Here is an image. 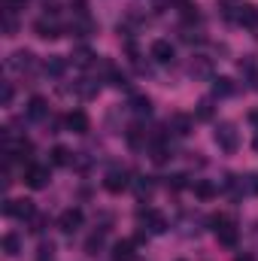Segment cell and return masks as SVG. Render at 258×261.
I'll return each mask as SVG.
<instances>
[{
	"label": "cell",
	"mask_w": 258,
	"mask_h": 261,
	"mask_svg": "<svg viewBox=\"0 0 258 261\" xmlns=\"http://www.w3.org/2000/svg\"><path fill=\"white\" fill-rule=\"evenodd\" d=\"M197 119H200V122L213 119V100H200V103H197Z\"/></svg>",
	"instance_id": "31"
},
{
	"label": "cell",
	"mask_w": 258,
	"mask_h": 261,
	"mask_svg": "<svg viewBox=\"0 0 258 261\" xmlns=\"http://www.w3.org/2000/svg\"><path fill=\"white\" fill-rule=\"evenodd\" d=\"M167 128H170V134H176V137H189L194 128V119L186 116V113H173L170 122H167Z\"/></svg>",
	"instance_id": "9"
},
{
	"label": "cell",
	"mask_w": 258,
	"mask_h": 261,
	"mask_svg": "<svg viewBox=\"0 0 258 261\" xmlns=\"http://www.w3.org/2000/svg\"><path fill=\"white\" fill-rule=\"evenodd\" d=\"M15 31H18V21H15V15H12V9H6V12H3V34H6V37H15Z\"/></svg>",
	"instance_id": "23"
},
{
	"label": "cell",
	"mask_w": 258,
	"mask_h": 261,
	"mask_svg": "<svg viewBox=\"0 0 258 261\" xmlns=\"http://www.w3.org/2000/svg\"><path fill=\"white\" fill-rule=\"evenodd\" d=\"M49 179H52V173H49L46 164H28V167H24V182H28L31 189H46Z\"/></svg>",
	"instance_id": "4"
},
{
	"label": "cell",
	"mask_w": 258,
	"mask_h": 261,
	"mask_svg": "<svg viewBox=\"0 0 258 261\" xmlns=\"http://www.w3.org/2000/svg\"><path fill=\"white\" fill-rule=\"evenodd\" d=\"M28 222H31V231H34V234H43V231H46V225H49V219H46L43 213H34Z\"/></svg>",
	"instance_id": "27"
},
{
	"label": "cell",
	"mask_w": 258,
	"mask_h": 261,
	"mask_svg": "<svg viewBox=\"0 0 258 261\" xmlns=\"http://www.w3.org/2000/svg\"><path fill=\"white\" fill-rule=\"evenodd\" d=\"M170 179H173V182H170L173 189H183V186H186V176H170Z\"/></svg>",
	"instance_id": "35"
},
{
	"label": "cell",
	"mask_w": 258,
	"mask_h": 261,
	"mask_svg": "<svg viewBox=\"0 0 258 261\" xmlns=\"http://www.w3.org/2000/svg\"><path fill=\"white\" fill-rule=\"evenodd\" d=\"M249 119H252V122L258 125V110H255V113H249Z\"/></svg>",
	"instance_id": "37"
},
{
	"label": "cell",
	"mask_w": 258,
	"mask_h": 261,
	"mask_svg": "<svg viewBox=\"0 0 258 261\" xmlns=\"http://www.w3.org/2000/svg\"><path fill=\"white\" fill-rule=\"evenodd\" d=\"M113 255H116V261H131L134 258V243L131 240H119L113 246Z\"/></svg>",
	"instance_id": "17"
},
{
	"label": "cell",
	"mask_w": 258,
	"mask_h": 261,
	"mask_svg": "<svg viewBox=\"0 0 258 261\" xmlns=\"http://www.w3.org/2000/svg\"><path fill=\"white\" fill-rule=\"evenodd\" d=\"M100 249H104V234H91V237L85 240V252H88V255H97Z\"/></svg>",
	"instance_id": "24"
},
{
	"label": "cell",
	"mask_w": 258,
	"mask_h": 261,
	"mask_svg": "<svg viewBox=\"0 0 258 261\" xmlns=\"http://www.w3.org/2000/svg\"><path fill=\"white\" fill-rule=\"evenodd\" d=\"M3 213H6L9 219H31L37 210H34V200H6Z\"/></svg>",
	"instance_id": "5"
},
{
	"label": "cell",
	"mask_w": 258,
	"mask_h": 261,
	"mask_svg": "<svg viewBox=\"0 0 258 261\" xmlns=\"http://www.w3.org/2000/svg\"><path fill=\"white\" fill-rule=\"evenodd\" d=\"M3 252H6L9 258H15V255L21 252V237H18V234H6V237H3Z\"/></svg>",
	"instance_id": "19"
},
{
	"label": "cell",
	"mask_w": 258,
	"mask_h": 261,
	"mask_svg": "<svg viewBox=\"0 0 258 261\" xmlns=\"http://www.w3.org/2000/svg\"><path fill=\"white\" fill-rule=\"evenodd\" d=\"M194 195L200 197V200H213V197L219 195V189H216V182H210V179H197V182H194Z\"/></svg>",
	"instance_id": "15"
},
{
	"label": "cell",
	"mask_w": 258,
	"mask_h": 261,
	"mask_svg": "<svg viewBox=\"0 0 258 261\" xmlns=\"http://www.w3.org/2000/svg\"><path fill=\"white\" fill-rule=\"evenodd\" d=\"M189 73H192L194 79H210L213 76V64H210V58H203V55H197L189 67Z\"/></svg>",
	"instance_id": "14"
},
{
	"label": "cell",
	"mask_w": 258,
	"mask_h": 261,
	"mask_svg": "<svg viewBox=\"0 0 258 261\" xmlns=\"http://www.w3.org/2000/svg\"><path fill=\"white\" fill-rule=\"evenodd\" d=\"M149 55H152L158 64H170L176 52H173V43H170V40H155V43L149 46Z\"/></svg>",
	"instance_id": "8"
},
{
	"label": "cell",
	"mask_w": 258,
	"mask_h": 261,
	"mask_svg": "<svg viewBox=\"0 0 258 261\" xmlns=\"http://www.w3.org/2000/svg\"><path fill=\"white\" fill-rule=\"evenodd\" d=\"M213 231H216V237H219V243L222 246H237V225L228 219V216H213Z\"/></svg>",
	"instance_id": "1"
},
{
	"label": "cell",
	"mask_w": 258,
	"mask_h": 261,
	"mask_svg": "<svg viewBox=\"0 0 258 261\" xmlns=\"http://www.w3.org/2000/svg\"><path fill=\"white\" fill-rule=\"evenodd\" d=\"M64 125H67V130H73V134H85L91 122H88V116H85L82 110H73V113L64 119Z\"/></svg>",
	"instance_id": "11"
},
{
	"label": "cell",
	"mask_w": 258,
	"mask_h": 261,
	"mask_svg": "<svg viewBox=\"0 0 258 261\" xmlns=\"http://www.w3.org/2000/svg\"><path fill=\"white\" fill-rule=\"evenodd\" d=\"M43 70H46L49 76H61V73L67 70V61L61 58V55H52V58L46 61V67H43Z\"/></svg>",
	"instance_id": "21"
},
{
	"label": "cell",
	"mask_w": 258,
	"mask_h": 261,
	"mask_svg": "<svg viewBox=\"0 0 258 261\" xmlns=\"http://www.w3.org/2000/svg\"><path fill=\"white\" fill-rule=\"evenodd\" d=\"M91 49H79V52H73V64H79V67H88L91 64Z\"/></svg>",
	"instance_id": "29"
},
{
	"label": "cell",
	"mask_w": 258,
	"mask_h": 261,
	"mask_svg": "<svg viewBox=\"0 0 258 261\" xmlns=\"http://www.w3.org/2000/svg\"><path fill=\"white\" fill-rule=\"evenodd\" d=\"M37 252H40V255H37L40 261H52V255H55V246H52V243H43Z\"/></svg>",
	"instance_id": "32"
},
{
	"label": "cell",
	"mask_w": 258,
	"mask_h": 261,
	"mask_svg": "<svg viewBox=\"0 0 258 261\" xmlns=\"http://www.w3.org/2000/svg\"><path fill=\"white\" fill-rule=\"evenodd\" d=\"M34 34H37L40 40H58V37H61V28H58L55 21H49V18H37V21H34Z\"/></svg>",
	"instance_id": "10"
},
{
	"label": "cell",
	"mask_w": 258,
	"mask_h": 261,
	"mask_svg": "<svg viewBox=\"0 0 258 261\" xmlns=\"http://www.w3.org/2000/svg\"><path fill=\"white\" fill-rule=\"evenodd\" d=\"M213 137H216V146L222 152H237V146H240V134H237V128L231 122H222Z\"/></svg>",
	"instance_id": "2"
},
{
	"label": "cell",
	"mask_w": 258,
	"mask_h": 261,
	"mask_svg": "<svg viewBox=\"0 0 258 261\" xmlns=\"http://www.w3.org/2000/svg\"><path fill=\"white\" fill-rule=\"evenodd\" d=\"M252 149H255V152H258V134H255V140H252Z\"/></svg>",
	"instance_id": "38"
},
{
	"label": "cell",
	"mask_w": 258,
	"mask_h": 261,
	"mask_svg": "<svg viewBox=\"0 0 258 261\" xmlns=\"http://www.w3.org/2000/svg\"><path fill=\"white\" fill-rule=\"evenodd\" d=\"M31 64H34V55H31V52H15V55L9 58V67H12V70H28Z\"/></svg>",
	"instance_id": "20"
},
{
	"label": "cell",
	"mask_w": 258,
	"mask_h": 261,
	"mask_svg": "<svg viewBox=\"0 0 258 261\" xmlns=\"http://www.w3.org/2000/svg\"><path fill=\"white\" fill-rule=\"evenodd\" d=\"M70 31H73L76 37H88V34L94 31V24H91L88 18H82V21H73V24H70Z\"/></svg>",
	"instance_id": "26"
},
{
	"label": "cell",
	"mask_w": 258,
	"mask_h": 261,
	"mask_svg": "<svg viewBox=\"0 0 258 261\" xmlns=\"http://www.w3.org/2000/svg\"><path fill=\"white\" fill-rule=\"evenodd\" d=\"M46 116H49V103H46V97H31V103H28V119L43 122Z\"/></svg>",
	"instance_id": "13"
},
{
	"label": "cell",
	"mask_w": 258,
	"mask_h": 261,
	"mask_svg": "<svg viewBox=\"0 0 258 261\" xmlns=\"http://www.w3.org/2000/svg\"><path fill=\"white\" fill-rule=\"evenodd\" d=\"M128 170H110L107 176H104V189L110 192V195H119V192H125L128 189Z\"/></svg>",
	"instance_id": "6"
},
{
	"label": "cell",
	"mask_w": 258,
	"mask_h": 261,
	"mask_svg": "<svg viewBox=\"0 0 258 261\" xmlns=\"http://www.w3.org/2000/svg\"><path fill=\"white\" fill-rule=\"evenodd\" d=\"M237 21H240L243 28H249V31H255V28H258V9H255V6H249V3H243V6H237Z\"/></svg>",
	"instance_id": "12"
},
{
	"label": "cell",
	"mask_w": 258,
	"mask_h": 261,
	"mask_svg": "<svg viewBox=\"0 0 258 261\" xmlns=\"http://www.w3.org/2000/svg\"><path fill=\"white\" fill-rule=\"evenodd\" d=\"M97 91H100V85H97L94 79H79V82H76V94H79V97H94Z\"/></svg>",
	"instance_id": "18"
},
{
	"label": "cell",
	"mask_w": 258,
	"mask_h": 261,
	"mask_svg": "<svg viewBox=\"0 0 258 261\" xmlns=\"http://www.w3.org/2000/svg\"><path fill=\"white\" fill-rule=\"evenodd\" d=\"M234 261H255V255H249V252H240Z\"/></svg>",
	"instance_id": "36"
},
{
	"label": "cell",
	"mask_w": 258,
	"mask_h": 261,
	"mask_svg": "<svg viewBox=\"0 0 258 261\" xmlns=\"http://www.w3.org/2000/svg\"><path fill=\"white\" fill-rule=\"evenodd\" d=\"M173 3H183V6H186V3H189V0H173Z\"/></svg>",
	"instance_id": "39"
},
{
	"label": "cell",
	"mask_w": 258,
	"mask_h": 261,
	"mask_svg": "<svg viewBox=\"0 0 258 261\" xmlns=\"http://www.w3.org/2000/svg\"><path fill=\"white\" fill-rule=\"evenodd\" d=\"M137 222H140L143 228H149V234H164V231H167V219H164V213H158V210H140V213H137Z\"/></svg>",
	"instance_id": "3"
},
{
	"label": "cell",
	"mask_w": 258,
	"mask_h": 261,
	"mask_svg": "<svg viewBox=\"0 0 258 261\" xmlns=\"http://www.w3.org/2000/svg\"><path fill=\"white\" fill-rule=\"evenodd\" d=\"M24 3H28V0H6V9H12V12H15V9H18V6H24Z\"/></svg>",
	"instance_id": "34"
},
{
	"label": "cell",
	"mask_w": 258,
	"mask_h": 261,
	"mask_svg": "<svg viewBox=\"0 0 258 261\" xmlns=\"http://www.w3.org/2000/svg\"><path fill=\"white\" fill-rule=\"evenodd\" d=\"M12 94H15V88L6 82V85H3V94H0V103H3V107H9V103H12Z\"/></svg>",
	"instance_id": "33"
},
{
	"label": "cell",
	"mask_w": 258,
	"mask_h": 261,
	"mask_svg": "<svg viewBox=\"0 0 258 261\" xmlns=\"http://www.w3.org/2000/svg\"><path fill=\"white\" fill-rule=\"evenodd\" d=\"M152 189H155V182H152L149 176L137 179V195H140V197H149V195H152Z\"/></svg>",
	"instance_id": "30"
},
{
	"label": "cell",
	"mask_w": 258,
	"mask_h": 261,
	"mask_svg": "<svg viewBox=\"0 0 258 261\" xmlns=\"http://www.w3.org/2000/svg\"><path fill=\"white\" fill-rule=\"evenodd\" d=\"M240 189H243L246 195H258V173H246L243 182H240Z\"/></svg>",
	"instance_id": "28"
},
{
	"label": "cell",
	"mask_w": 258,
	"mask_h": 261,
	"mask_svg": "<svg viewBox=\"0 0 258 261\" xmlns=\"http://www.w3.org/2000/svg\"><path fill=\"white\" fill-rule=\"evenodd\" d=\"M52 164H58V167L70 164V149H64V146H55V149H52Z\"/></svg>",
	"instance_id": "25"
},
{
	"label": "cell",
	"mask_w": 258,
	"mask_h": 261,
	"mask_svg": "<svg viewBox=\"0 0 258 261\" xmlns=\"http://www.w3.org/2000/svg\"><path fill=\"white\" fill-rule=\"evenodd\" d=\"M131 107H134V113H137V116H149V113H152V100H149V97H143V94H137V97L131 100Z\"/></svg>",
	"instance_id": "22"
},
{
	"label": "cell",
	"mask_w": 258,
	"mask_h": 261,
	"mask_svg": "<svg viewBox=\"0 0 258 261\" xmlns=\"http://www.w3.org/2000/svg\"><path fill=\"white\" fill-rule=\"evenodd\" d=\"M213 94H216V97H231V94H234V82H231L228 76L213 79Z\"/></svg>",
	"instance_id": "16"
},
{
	"label": "cell",
	"mask_w": 258,
	"mask_h": 261,
	"mask_svg": "<svg viewBox=\"0 0 258 261\" xmlns=\"http://www.w3.org/2000/svg\"><path fill=\"white\" fill-rule=\"evenodd\" d=\"M82 219H85L82 210H79V206H70V210H64V213L58 216V228H61L64 234H73V231L82 225Z\"/></svg>",
	"instance_id": "7"
}]
</instances>
